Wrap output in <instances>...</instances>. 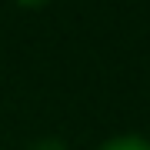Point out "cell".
Listing matches in <instances>:
<instances>
[{"label":"cell","instance_id":"6da1fadb","mask_svg":"<svg viewBox=\"0 0 150 150\" xmlns=\"http://www.w3.org/2000/svg\"><path fill=\"white\" fill-rule=\"evenodd\" d=\"M97 150H150V140L140 137V134H120V137L103 140Z\"/></svg>","mask_w":150,"mask_h":150},{"label":"cell","instance_id":"7a4b0ae2","mask_svg":"<svg viewBox=\"0 0 150 150\" xmlns=\"http://www.w3.org/2000/svg\"><path fill=\"white\" fill-rule=\"evenodd\" d=\"M27 150H67V144L57 140V137H43V140H33Z\"/></svg>","mask_w":150,"mask_h":150},{"label":"cell","instance_id":"3957f363","mask_svg":"<svg viewBox=\"0 0 150 150\" xmlns=\"http://www.w3.org/2000/svg\"><path fill=\"white\" fill-rule=\"evenodd\" d=\"M20 7H27V10H40V7H47L50 0H17Z\"/></svg>","mask_w":150,"mask_h":150}]
</instances>
